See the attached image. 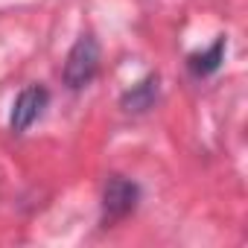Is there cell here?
<instances>
[{
	"label": "cell",
	"mask_w": 248,
	"mask_h": 248,
	"mask_svg": "<svg viewBox=\"0 0 248 248\" xmlns=\"http://www.w3.org/2000/svg\"><path fill=\"white\" fill-rule=\"evenodd\" d=\"M96 70H99V44H96V38L88 32V35H82V38L70 47L62 76H64V85H67L70 91H82L85 85H91V79L96 76Z\"/></svg>",
	"instance_id": "6da1fadb"
},
{
	"label": "cell",
	"mask_w": 248,
	"mask_h": 248,
	"mask_svg": "<svg viewBox=\"0 0 248 248\" xmlns=\"http://www.w3.org/2000/svg\"><path fill=\"white\" fill-rule=\"evenodd\" d=\"M138 199H140V187L123 175H111L105 190H102V213L105 219H123L129 216L135 207H138Z\"/></svg>",
	"instance_id": "7a4b0ae2"
},
{
	"label": "cell",
	"mask_w": 248,
	"mask_h": 248,
	"mask_svg": "<svg viewBox=\"0 0 248 248\" xmlns=\"http://www.w3.org/2000/svg\"><path fill=\"white\" fill-rule=\"evenodd\" d=\"M47 102H50L47 88H41V85H30V88H24V91L18 93L15 105H12V117H9L12 132H15V135H24V132L32 126V123L44 114Z\"/></svg>",
	"instance_id": "3957f363"
},
{
	"label": "cell",
	"mask_w": 248,
	"mask_h": 248,
	"mask_svg": "<svg viewBox=\"0 0 248 248\" xmlns=\"http://www.w3.org/2000/svg\"><path fill=\"white\" fill-rule=\"evenodd\" d=\"M225 47H228V41H225V38H216L210 50L193 53V56L187 59V70H190L196 79H204V76L216 73V70L222 67V62H225Z\"/></svg>",
	"instance_id": "277c9868"
},
{
	"label": "cell",
	"mask_w": 248,
	"mask_h": 248,
	"mask_svg": "<svg viewBox=\"0 0 248 248\" xmlns=\"http://www.w3.org/2000/svg\"><path fill=\"white\" fill-rule=\"evenodd\" d=\"M155 99H158V76H146L143 82H138L132 91H126L123 93V108L126 111H135V114H143V111H149L152 105H155Z\"/></svg>",
	"instance_id": "5b68a950"
}]
</instances>
